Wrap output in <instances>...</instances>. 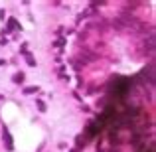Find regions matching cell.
<instances>
[{
	"label": "cell",
	"mask_w": 156,
	"mask_h": 152,
	"mask_svg": "<svg viewBox=\"0 0 156 152\" xmlns=\"http://www.w3.org/2000/svg\"><path fill=\"white\" fill-rule=\"evenodd\" d=\"M129 89H131V79H126V77H119L117 79V85H115V95H119V97H123L129 93Z\"/></svg>",
	"instance_id": "6da1fadb"
},
{
	"label": "cell",
	"mask_w": 156,
	"mask_h": 152,
	"mask_svg": "<svg viewBox=\"0 0 156 152\" xmlns=\"http://www.w3.org/2000/svg\"><path fill=\"white\" fill-rule=\"evenodd\" d=\"M2 142H4L6 152H14V142H12V134L8 130V127H2Z\"/></svg>",
	"instance_id": "7a4b0ae2"
},
{
	"label": "cell",
	"mask_w": 156,
	"mask_h": 152,
	"mask_svg": "<svg viewBox=\"0 0 156 152\" xmlns=\"http://www.w3.org/2000/svg\"><path fill=\"white\" fill-rule=\"evenodd\" d=\"M18 20L16 18H8V30H18Z\"/></svg>",
	"instance_id": "3957f363"
},
{
	"label": "cell",
	"mask_w": 156,
	"mask_h": 152,
	"mask_svg": "<svg viewBox=\"0 0 156 152\" xmlns=\"http://www.w3.org/2000/svg\"><path fill=\"white\" fill-rule=\"evenodd\" d=\"M24 79H26V75H24L22 71H20V73H16V75L12 77V81H14V83H24Z\"/></svg>",
	"instance_id": "277c9868"
},
{
	"label": "cell",
	"mask_w": 156,
	"mask_h": 152,
	"mask_svg": "<svg viewBox=\"0 0 156 152\" xmlns=\"http://www.w3.org/2000/svg\"><path fill=\"white\" fill-rule=\"evenodd\" d=\"M38 89H40V87L30 85V87H26V89H24V93H26V95H34V93H38Z\"/></svg>",
	"instance_id": "5b68a950"
},
{
	"label": "cell",
	"mask_w": 156,
	"mask_h": 152,
	"mask_svg": "<svg viewBox=\"0 0 156 152\" xmlns=\"http://www.w3.org/2000/svg\"><path fill=\"white\" fill-rule=\"evenodd\" d=\"M36 105H38V111H40V113H45V111H47V107H45V103L42 101V99H38Z\"/></svg>",
	"instance_id": "8992f818"
},
{
	"label": "cell",
	"mask_w": 156,
	"mask_h": 152,
	"mask_svg": "<svg viewBox=\"0 0 156 152\" xmlns=\"http://www.w3.org/2000/svg\"><path fill=\"white\" fill-rule=\"evenodd\" d=\"M26 63L30 65V67H34V65H36V59H34V55H32V54H28V52H26Z\"/></svg>",
	"instance_id": "52a82bcc"
},
{
	"label": "cell",
	"mask_w": 156,
	"mask_h": 152,
	"mask_svg": "<svg viewBox=\"0 0 156 152\" xmlns=\"http://www.w3.org/2000/svg\"><path fill=\"white\" fill-rule=\"evenodd\" d=\"M0 65H6V61H4V59H0Z\"/></svg>",
	"instance_id": "ba28073f"
}]
</instances>
